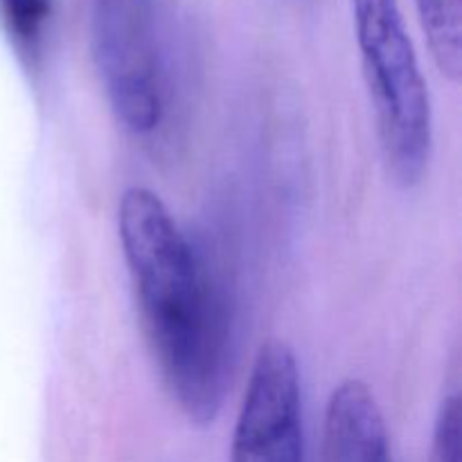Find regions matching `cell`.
Segmentation results:
<instances>
[{"instance_id":"cell-8","label":"cell","mask_w":462,"mask_h":462,"mask_svg":"<svg viewBox=\"0 0 462 462\" xmlns=\"http://www.w3.org/2000/svg\"><path fill=\"white\" fill-rule=\"evenodd\" d=\"M460 397L449 393L438 409L431 438V462H460Z\"/></svg>"},{"instance_id":"cell-5","label":"cell","mask_w":462,"mask_h":462,"mask_svg":"<svg viewBox=\"0 0 462 462\" xmlns=\"http://www.w3.org/2000/svg\"><path fill=\"white\" fill-rule=\"evenodd\" d=\"M323 462H393L383 411L373 388L361 379H346L329 395Z\"/></svg>"},{"instance_id":"cell-6","label":"cell","mask_w":462,"mask_h":462,"mask_svg":"<svg viewBox=\"0 0 462 462\" xmlns=\"http://www.w3.org/2000/svg\"><path fill=\"white\" fill-rule=\"evenodd\" d=\"M429 52L442 77L458 84L462 75V0H413Z\"/></svg>"},{"instance_id":"cell-3","label":"cell","mask_w":462,"mask_h":462,"mask_svg":"<svg viewBox=\"0 0 462 462\" xmlns=\"http://www.w3.org/2000/svg\"><path fill=\"white\" fill-rule=\"evenodd\" d=\"M90 54L116 120L147 135L165 116L156 0H88Z\"/></svg>"},{"instance_id":"cell-2","label":"cell","mask_w":462,"mask_h":462,"mask_svg":"<svg viewBox=\"0 0 462 462\" xmlns=\"http://www.w3.org/2000/svg\"><path fill=\"white\" fill-rule=\"evenodd\" d=\"M361 72L386 174L422 183L433 156V106L400 0H352Z\"/></svg>"},{"instance_id":"cell-1","label":"cell","mask_w":462,"mask_h":462,"mask_svg":"<svg viewBox=\"0 0 462 462\" xmlns=\"http://www.w3.org/2000/svg\"><path fill=\"white\" fill-rule=\"evenodd\" d=\"M117 239L162 383L188 422L208 427L224 406L230 373L219 289L167 203L144 185L122 192Z\"/></svg>"},{"instance_id":"cell-7","label":"cell","mask_w":462,"mask_h":462,"mask_svg":"<svg viewBox=\"0 0 462 462\" xmlns=\"http://www.w3.org/2000/svg\"><path fill=\"white\" fill-rule=\"evenodd\" d=\"M52 12L54 0H0L5 30L27 61L41 57Z\"/></svg>"},{"instance_id":"cell-4","label":"cell","mask_w":462,"mask_h":462,"mask_svg":"<svg viewBox=\"0 0 462 462\" xmlns=\"http://www.w3.org/2000/svg\"><path fill=\"white\" fill-rule=\"evenodd\" d=\"M230 462H307L296 352L269 338L253 359L230 442Z\"/></svg>"}]
</instances>
